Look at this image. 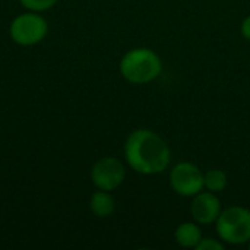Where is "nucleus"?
I'll list each match as a JSON object with an SVG mask.
<instances>
[{"instance_id": "obj_1", "label": "nucleus", "mask_w": 250, "mask_h": 250, "mask_svg": "<svg viewBox=\"0 0 250 250\" xmlns=\"http://www.w3.org/2000/svg\"><path fill=\"white\" fill-rule=\"evenodd\" d=\"M125 158L129 167L145 176L167 170L171 161L168 144L151 129H136L125 142Z\"/></svg>"}, {"instance_id": "obj_2", "label": "nucleus", "mask_w": 250, "mask_h": 250, "mask_svg": "<svg viewBox=\"0 0 250 250\" xmlns=\"http://www.w3.org/2000/svg\"><path fill=\"white\" fill-rule=\"evenodd\" d=\"M163 72L161 57L151 48L136 47L129 50L120 60L122 76L135 85L155 81Z\"/></svg>"}, {"instance_id": "obj_3", "label": "nucleus", "mask_w": 250, "mask_h": 250, "mask_svg": "<svg viewBox=\"0 0 250 250\" xmlns=\"http://www.w3.org/2000/svg\"><path fill=\"white\" fill-rule=\"evenodd\" d=\"M218 237L229 245H245L250 242V209L230 207L221 211L215 221Z\"/></svg>"}, {"instance_id": "obj_4", "label": "nucleus", "mask_w": 250, "mask_h": 250, "mask_svg": "<svg viewBox=\"0 0 250 250\" xmlns=\"http://www.w3.org/2000/svg\"><path fill=\"white\" fill-rule=\"evenodd\" d=\"M48 31L47 21L38 15V12H28L18 15L9 28L10 38L22 45V47H31L38 42H41Z\"/></svg>"}, {"instance_id": "obj_5", "label": "nucleus", "mask_w": 250, "mask_h": 250, "mask_svg": "<svg viewBox=\"0 0 250 250\" xmlns=\"http://www.w3.org/2000/svg\"><path fill=\"white\" fill-rule=\"evenodd\" d=\"M170 186L177 195L183 198H193L205 189L204 173L193 163H179L170 171Z\"/></svg>"}, {"instance_id": "obj_6", "label": "nucleus", "mask_w": 250, "mask_h": 250, "mask_svg": "<svg viewBox=\"0 0 250 250\" xmlns=\"http://www.w3.org/2000/svg\"><path fill=\"white\" fill-rule=\"evenodd\" d=\"M126 176L125 166L116 157H104L98 160L91 170V180L100 190L111 192L117 189Z\"/></svg>"}, {"instance_id": "obj_7", "label": "nucleus", "mask_w": 250, "mask_h": 250, "mask_svg": "<svg viewBox=\"0 0 250 250\" xmlns=\"http://www.w3.org/2000/svg\"><path fill=\"white\" fill-rule=\"evenodd\" d=\"M221 202L217 198V193H212L209 190L199 192L193 196L190 212L193 220L201 226H208L217 221V218L221 214Z\"/></svg>"}, {"instance_id": "obj_8", "label": "nucleus", "mask_w": 250, "mask_h": 250, "mask_svg": "<svg viewBox=\"0 0 250 250\" xmlns=\"http://www.w3.org/2000/svg\"><path fill=\"white\" fill-rule=\"evenodd\" d=\"M202 237H204L202 230L198 223H190V221L182 223L177 226V229L174 231L176 243L186 249H196V246L202 240Z\"/></svg>"}, {"instance_id": "obj_9", "label": "nucleus", "mask_w": 250, "mask_h": 250, "mask_svg": "<svg viewBox=\"0 0 250 250\" xmlns=\"http://www.w3.org/2000/svg\"><path fill=\"white\" fill-rule=\"evenodd\" d=\"M89 208L92 214L98 218H107L110 217L116 209V202L113 196L107 190H97L92 193L89 201Z\"/></svg>"}, {"instance_id": "obj_10", "label": "nucleus", "mask_w": 250, "mask_h": 250, "mask_svg": "<svg viewBox=\"0 0 250 250\" xmlns=\"http://www.w3.org/2000/svg\"><path fill=\"white\" fill-rule=\"evenodd\" d=\"M229 177L226 171L220 168H211L207 173H204V188L212 193H220L227 188Z\"/></svg>"}, {"instance_id": "obj_11", "label": "nucleus", "mask_w": 250, "mask_h": 250, "mask_svg": "<svg viewBox=\"0 0 250 250\" xmlns=\"http://www.w3.org/2000/svg\"><path fill=\"white\" fill-rule=\"evenodd\" d=\"M23 7H26L31 12H42L51 9L57 0H19Z\"/></svg>"}, {"instance_id": "obj_12", "label": "nucleus", "mask_w": 250, "mask_h": 250, "mask_svg": "<svg viewBox=\"0 0 250 250\" xmlns=\"http://www.w3.org/2000/svg\"><path fill=\"white\" fill-rule=\"evenodd\" d=\"M224 245L212 237H202V240L198 243L196 250H223Z\"/></svg>"}, {"instance_id": "obj_13", "label": "nucleus", "mask_w": 250, "mask_h": 250, "mask_svg": "<svg viewBox=\"0 0 250 250\" xmlns=\"http://www.w3.org/2000/svg\"><path fill=\"white\" fill-rule=\"evenodd\" d=\"M240 31H242V35H243V38H245V40H248V41H250V15L249 16H246V18L243 19Z\"/></svg>"}, {"instance_id": "obj_14", "label": "nucleus", "mask_w": 250, "mask_h": 250, "mask_svg": "<svg viewBox=\"0 0 250 250\" xmlns=\"http://www.w3.org/2000/svg\"><path fill=\"white\" fill-rule=\"evenodd\" d=\"M249 249H250V242H249Z\"/></svg>"}]
</instances>
